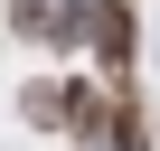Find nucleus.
Instances as JSON below:
<instances>
[{"mask_svg":"<svg viewBox=\"0 0 160 151\" xmlns=\"http://www.w3.org/2000/svg\"><path fill=\"white\" fill-rule=\"evenodd\" d=\"M19 113H28L38 132H66V123H75V85H57V76H38V85L19 95Z\"/></svg>","mask_w":160,"mask_h":151,"instance_id":"2","label":"nucleus"},{"mask_svg":"<svg viewBox=\"0 0 160 151\" xmlns=\"http://www.w3.org/2000/svg\"><path fill=\"white\" fill-rule=\"evenodd\" d=\"M10 19H19V38H66V19H57V0H19Z\"/></svg>","mask_w":160,"mask_h":151,"instance_id":"3","label":"nucleus"},{"mask_svg":"<svg viewBox=\"0 0 160 151\" xmlns=\"http://www.w3.org/2000/svg\"><path fill=\"white\" fill-rule=\"evenodd\" d=\"M85 19H94V29H85V38H94V57L122 76V66H132V0H94Z\"/></svg>","mask_w":160,"mask_h":151,"instance_id":"1","label":"nucleus"}]
</instances>
